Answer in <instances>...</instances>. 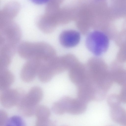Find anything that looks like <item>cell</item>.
I'll list each match as a JSON object with an SVG mask.
<instances>
[{
    "label": "cell",
    "mask_w": 126,
    "mask_h": 126,
    "mask_svg": "<svg viewBox=\"0 0 126 126\" xmlns=\"http://www.w3.org/2000/svg\"><path fill=\"white\" fill-rule=\"evenodd\" d=\"M34 3L38 5H42L48 3L50 0H30Z\"/></svg>",
    "instance_id": "d6986e66"
},
{
    "label": "cell",
    "mask_w": 126,
    "mask_h": 126,
    "mask_svg": "<svg viewBox=\"0 0 126 126\" xmlns=\"http://www.w3.org/2000/svg\"><path fill=\"white\" fill-rule=\"evenodd\" d=\"M107 102L110 108L120 105L121 101L119 95L112 94L108 96Z\"/></svg>",
    "instance_id": "9a60e30c"
},
{
    "label": "cell",
    "mask_w": 126,
    "mask_h": 126,
    "mask_svg": "<svg viewBox=\"0 0 126 126\" xmlns=\"http://www.w3.org/2000/svg\"><path fill=\"white\" fill-rule=\"evenodd\" d=\"M14 79L13 74L7 68L0 70V90L9 88Z\"/></svg>",
    "instance_id": "7c38bea8"
},
{
    "label": "cell",
    "mask_w": 126,
    "mask_h": 126,
    "mask_svg": "<svg viewBox=\"0 0 126 126\" xmlns=\"http://www.w3.org/2000/svg\"><path fill=\"white\" fill-rule=\"evenodd\" d=\"M34 114L36 118V126H52L54 124L49 119L50 112L47 107L43 105H38L35 108Z\"/></svg>",
    "instance_id": "9c48e42d"
},
{
    "label": "cell",
    "mask_w": 126,
    "mask_h": 126,
    "mask_svg": "<svg viewBox=\"0 0 126 126\" xmlns=\"http://www.w3.org/2000/svg\"><path fill=\"white\" fill-rule=\"evenodd\" d=\"M80 38V33L72 30L64 31L60 34L59 41L61 44L64 47H72L75 46L79 43Z\"/></svg>",
    "instance_id": "ba28073f"
},
{
    "label": "cell",
    "mask_w": 126,
    "mask_h": 126,
    "mask_svg": "<svg viewBox=\"0 0 126 126\" xmlns=\"http://www.w3.org/2000/svg\"><path fill=\"white\" fill-rule=\"evenodd\" d=\"M87 73L83 69H75L71 71L69 73V77L71 82L77 86L85 79Z\"/></svg>",
    "instance_id": "4fadbf2b"
},
{
    "label": "cell",
    "mask_w": 126,
    "mask_h": 126,
    "mask_svg": "<svg viewBox=\"0 0 126 126\" xmlns=\"http://www.w3.org/2000/svg\"><path fill=\"white\" fill-rule=\"evenodd\" d=\"M64 113L73 115H78L85 111L87 107V103L77 97L73 98L64 96L58 100Z\"/></svg>",
    "instance_id": "5b68a950"
},
{
    "label": "cell",
    "mask_w": 126,
    "mask_h": 126,
    "mask_svg": "<svg viewBox=\"0 0 126 126\" xmlns=\"http://www.w3.org/2000/svg\"><path fill=\"white\" fill-rule=\"evenodd\" d=\"M17 50L20 57L27 60L35 59L47 61L53 57L55 54L51 46L42 42H23L18 45Z\"/></svg>",
    "instance_id": "6da1fadb"
},
{
    "label": "cell",
    "mask_w": 126,
    "mask_h": 126,
    "mask_svg": "<svg viewBox=\"0 0 126 126\" xmlns=\"http://www.w3.org/2000/svg\"><path fill=\"white\" fill-rule=\"evenodd\" d=\"M113 82L122 86L126 84V73L117 72L110 75Z\"/></svg>",
    "instance_id": "5bb4252c"
},
{
    "label": "cell",
    "mask_w": 126,
    "mask_h": 126,
    "mask_svg": "<svg viewBox=\"0 0 126 126\" xmlns=\"http://www.w3.org/2000/svg\"><path fill=\"white\" fill-rule=\"evenodd\" d=\"M8 115L4 110H0V126H3L5 124L8 119Z\"/></svg>",
    "instance_id": "e0dca14e"
},
{
    "label": "cell",
    "mask_w": 126,
    "mask_h": 126,
    "mask_svg": "<svg viewBox=\"0 0 126 126\" xmlns=\"http://www.w3.org/2000/svg\"><path fill=\"white\" fill-rule=\"evenodd\" d=\"M21 36L19 27L13 20L0 24V46L16 48Z\"/></svg>",
    "instance_id": "3957f363"
},
{
    "label": "cell",
    "mask_w": 126,
    "mask_h": 126,
    "mask_svg": "<svg viewBox=\"0 0 126 126\" xmlns=\"http://www.w3.org/2000/svg\"><path fill=\"white\" fill-rule=\"evenodd\" d=\"M119 95L121 102L126 104V84L122 86Z\"/></svg>",
    "instance_id": "ac0fdd59"
},
{
    "label": "cell",
    "mask_w": 126,
    "mask_h": 126,
    "mask_svg": "<svg viewBox=\"0 0 126 126\" xmlns=\"http://www.w3.org/2000/svg\"><path fill=\"white\" fill-rule=\"evenodd\" d=\"M43 95V92L40 88L37 86L32 87L27 94L23 95L17 105L19 112L25 117L32 116Z\"/></svg>",
    "instance_id": "7a4b0ae2"
},
{
    "label": "cell",
    "mask_w": 126,
    "mask_h": 126,
    "mask_svg": "<svg viewBox=\"0 0 126 126\" xmlns=\"http://www.w3.org/2000/svg\"><path fill=\"white\" fill-rule=\"evenodd\" d=\"M24 122L20 117L14 116L8 119L5 125L10 126H23Z\"/></svg>",
    "instance_id": "2e32d148"
},
{
    "label": "cell",
    "mask_w": 126,
    "mask_h": 126,
    "mask_svg": "<svg viewBox=\"0 0 126 126\" xmlns=\"http://www.w3.org/2000/svg\"><path fill=\"white\" fill-rule=\"evenodd\" d=\"M109 41L107 36L104 33L98 31L90 33L86 41V47L90 51L96 56L100 55L107 49Z\"/></svg>",
    "instance_id": "277c9868"
},
{
    "label": "cell",
    "mask_w": 126,
    "mask_h": 126,
    "mask_svg": "<svg viewBox=\"0 0 126 126\" xmlns=\"http://www.w3.org/2000/svg\"><path fill=\"white\" fill-rule=\"evenodd\" d=\"M46 61L38 59L27 60L22 67L20 73L21 79L26 82L33 80Z\"/></svg>",
    "instance_id": "8992f818"
},
{
    "label": "cell",
    "mask_w": 126,
    "mask_h": 126,
    "mask_svg": "<svg viewBox=\"0 0 126 126\" xmlns=\"http://www.w3.org/2000/svg\"><path fill=\"white\" fill-rule=\"evenodd\" d=\"M110 115L114 122L126 126V111L120 105L110 108Z\"/></svg>",
    "instance_id": "30bf717a"
},
{
    "label": "cell",
    "mask_w": 126,
    "mask_h": 126,
    "mask_svg": "<svg viewBox=\"0 0 126 126\" xmlns=\"http://www.w3.org/2000/svg\"><path fill=\"white\" fill-rule=\"evenodd\" d=\"M19 90L8 88L0 90V102L5 108H11L17 104L24 94Z\"/></svg>",
    "instance_id": "52a82bcc"
},
{
    "label": "cell",
    "mask_w": 126,
    "mask_h": 126,
    "mask_svg": "<svg viewBox=\"0 0 126 126\" xmlns=\"http://www.w3.org/2000/svg\"><path fill=\"white\" fill-rule=\"evenodd\" d=\"M19 8L17 2L14 1L10 2L6 5L0 11V16L13 20L18 13Z\"/></svg>",
    "instance_id": "8fae6325"
}]
</instances>
